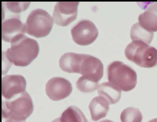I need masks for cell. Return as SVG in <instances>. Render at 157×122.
Listing matches in <instances>:
<instances>
[{
  "label": "cell",
  "instance_id": "cell-10",
  "mask_svg": "<svg viewBox=\"0 0 157 122\" xmlns=\"http://www.w3.org/2000/svg\"><path fill=\"white\" fill-rule=\"evenodd\" d=\"M2 95L6 100H10L25 91L26 81L21 75H8L2 78Z\"/></svg>",
  "mask_w": 157,
  "mask_h": 122
},
{
  "label": "cell",
  "instance_id": "cell-24",
  "mask_svg": "<svg viewBox=\"0 0 157 122\" xmlns=\"http://www.w3.org/2000/svg\"><path fill=\"white\" fill-rule=\"evenodd\" d=\"M148 122H157V118H154L152 120H150Z\"/></svg>",
  "mask_w": 157,
  "mask_h": 122
},
{
  "label": "cell",
  "instance_id": "cell-14",
  "mask_svg": "<svg viewBox=\"0 0 157 122\" xmlns=\"http://www.w3.org/2000/svg\"><path fill=\"white\" fill-rule=\"evenodd\" d=\"M82 59V54L67 52L63 54L59 60L60 68L65 72L78 73Z\"/></svg>",
  "mask_w": 157,
  "mask_h": 122
},
{
  "label": "cell",
  "instance_id": "cell-20",
  "mask_svg": "<svg viewBox=\"0 0 157 122\" xmlns=\"http://www.w3.org/2000/svg\"><path fill=\"white\" fill-rule=\"evenodd\" d=\"M30 2H6L5 5L7 9L12 13L20 14L25 11L29 7Z\"/></svg>",
  "mask_w": 157,
  "mask_h": 122
},
{
  "label": "cell",
  "instance_id": "cell-17",
  "mask_svg": "<svg viewBox=\"0 0 157 122\" xmlns=\"http://www.w3.org/2000/svg\"><path fill=\"white\" fill-rule=\"evenodd\" d=\"M60 119L61 122H88L81 110L73 106H70L62 113Z\"/></svg>",
  "mask_w": 157,
  "mask_h": 122
},
{
  "label": "cell",
  "instance_id": "cell-22",
  "mask_svg": "<svg viewBox=\"0 0 157 122\" xmlns=\"http://www.w3.org/2000/svg\"><path fill=\"white\" fill-rule=\"evenodd\" d=\"M5 122H20V121H14V120H10V119H8L6 120Z\"/></svg>",
  "mask_w": 157,
  "mask_h": 122
},
{
  "label": "cell",
  "instance_id": "cell-18",
  "mask_svg": "<svg viewBox=\"0 0 157 122\" xmlns=\"http://www.w3.org/2000/svg\"><path fill=\"white\" fill-rule=\"evenodd\" d=\"M120 120L121 122H141L142 114L138 109L128 107L121 113Z\"/></svg>",
  "mask_w": 157,
  "mask_h": 122
},
{
  "label": "cell",
  "instance_id": "cell-12",
  "mask_svg": "<svg viewBox=\"0 0 157 122\" xmlns=\"http://www.w3.org/2000/svg\"><path fill=\"white\" fill-rule=\"evenodd\" d=\"M139 23L151 32L157 31V2L151 3L145 12L139 16Z\"/></svg>",
  "mask_w": 157,
  "mask_h": 122
},
{
  "label": "cell",
  "instance_id": "cell-19",
  "mask_svg": "<svg viewBox=\"0 0 157 122\" xmlns=\"http://www.w3.org/2000/svg\"><path fill=\"white\" fill-rule=\"evenodd\" d=\"M99 82H96L86 77H80L76 83L77 88L81 92H90L94 91L98 88Z\"/></svg>",
  "mask_w": 157,
  "mask_h": 122
},
{
  "label": "cell",
  "instance_id": "cell-3",
  "mask_svg": "<svg viewBox=\"0 0 157 122\" xmlns=\"http://www.w3.org/2000/svg\"><path fill=\"white\" fill-rule=\"evenodd\" d=\"M125 55L128 60L141 67L157 65V49L141 41H133L126 47Z\"/></svg>",
  "mask_w": 157,
  "mask_h": 122
},
{
  "label": "cell",
  "instance_id": "cell-13",
  "mask_svg": "<svg viewBox=\"0 0 157 122\" xmlns=\"http://www.w3.org/2000/svg\"><path fill=\"white\" fill-rule=\"evenodd\" d=\"M109 104L107 100L102 96L94 98L89 106L92 120L97 121L105 117L109 111Z\"/></svg>",
  "mask_w": 157,
  "mask_h": 122
},
{
  "label": "cell",
  "instance_id": "cell-21",
  "mask_svg": "<svg viewBox=\"0 0 157 122\" xmlns=\"http://www.w3.org/2000/svg\"><path fill=\"white\" fill-rule=\"evenodd\" d=\"M99 122H114L112 120H108V119H105V120H102V121H100Z\"/></svg>",
  "mask_w": 157,
  "mask_h": 122
},
{
  "label": "cell",
  "instance_id": "cell-5",
  "mask_svg": "<svg viewBox=\"0 0 157 122\" xmlns=\"http://www.w3.org/2000/svg\"><path fill=\"white\" fill-rule=\"evenodd\" d=\"M25 25L27 34L36 38H43L50 33L54 19L45 10L38 8L30 13Z\"/></svg>",
  "mask_w": 157,
  "mask_h": 122
},
{
  "label": "cell",
  "instance_id": "cell-8",
  "mask_svg": "<svg viewBox=\"0 0 157 122\" xmlns=\"http://www.w3.org/2000/svg\"><path fill=\"white\" fill-rule=\"evenodd\" d=\"M103 64L100 59L90 55L82 54L78 74L99 82L103 75Z\"/></svg>",
  "mask_w": 157,
  "mask_h": 122
},
{
  "label": "cell",
  "instance_id": "cell-2",
  "mask_svg": "<svg viewBox=\"0 0 157 122\" xmlns=\"http://www.w3.org/2000/svg\"><path fill=\"white\" fill-rule=\"evenodd\" d=\"M33 100L26 91L2 103V118L22 122L33 112Z\"/></svg>",
  "mask_w": 157,
  "mask_h": 122
},
{
  "label": "cell",
  "instance_id": "cell-6",
  "mask_svg": "<svg viewBox=\"0 0 157 122\" xmlns=\"http://www.w3.org/2000/svg\"><path fill=\"white\" fill-rule=\"evenodd\" d=\"M71 34L73 40L76 43L85 46L93 43L96 40L99 32L93 22L82 19L72 28Z\"/></svg>",
  "mask_w": 157,
  "mask_h": 122
},
{
  "label": "cell",
  "instance_id": "cell-7",
  "mask_svg": "<svg viewBox=\"0 0 157 122\" xmlns=\"http://www.w3.org/2000/svg\"><path fill=\"white\" fill-rule=\"evenodd\" d=\"M79 2H58L54 7V21L57 25L67 26L77 18Z\"/></svg>",
  "mask_w": 157,
  "mask_h": 122
},
{
  "label": "cell",
  "instance_id": "cell-4",
  "mask_svg": "<svg viewBox=\"0 0 157 122\" xmlns=\"http://www.w3.org/2000/svg\"><path fill=\"white\" fill-rule=\"evenodd\" d=\"M107 76L110 83L124 92L132 90L136 85V71L120 61H114L108 65Z\"/></svg>",
  "mask_w": 157,
  "mask_h": 122
},
{
  "label": "cell",
  "instance_id": "cell-16",
  "mask_svg": "<svg viewBox=\"0 0 157 122\" xmlns=\"http://www.w3.org/2000/svg\"><path fill=\"white\" fill-rule=\"evenodd\" d=\"M130 35L133 41H141L148 44L152 40L154 33L145 29L138 22L131 27Z\"/></svg>",
  "mask_w": 157,
  "mask_h": 122
},
{
  "label": "cell",
  "instance_id": "cell-11",
  "mask_svg": "<svg viewBox=\"0 0 157 122\" xmlns=\"http://www.w3.org/2000/svg\"><path fill=\"white\" fill-rule=\"evenodd\" d=\"M2 39L4 41L11 43L15 38L26 32L25 24L18 17L8 18L2 23Z\"/></svg>",
  "mask_w": 157,
  "mask_h": 122
},
{
  "label": "cell",
  "instance_id": "cell-1",
  "mask_svg": "<svg viewBox=\"0 0 157 122\" xmlns=\"http://www.w3.org/2000/svg\"><path fill=\"white\" fill-rule=\"evenodd\" d=\"M39 52V44L36 40L21 35L11 43V47L5 53V56L11 64L25 67L36 58Z\"/></svg>",
  "mask_w": 157,
  "mask_h": 122
},
{
  "label": "cell",
  "instance_id": "cell-15",
  "mask_svg": "<svg viewBox=\"0 0 157 122\" xmlns=\"http://www.w3.org/2000/svg\"><path fill=\"white\" fill-rule=\"evenodd\" d=\"M98 93L107 100L109 104H115L119 101L121 97V90L110 82L102 83L98 87Z\"/></svg>",
  "mask_w": 157,
  "mask_h": 122
},
{
  "label": "cell",
  "instance_id": "cell-9",
  "mask_svg": "<svg viewBox=\"0 0 157 122\" xmlns=\"http://www.w3.org/2000/svg\"><path fill=\"white\" fill-rule=\"evenodd\" d=\"M46 92L52 100L59 101L68 97L72 91L71 82L62 77H56L50 79L46 85Z\"/></svg>",
  "mask_w": 157,
  "mask_h": 122
},
{
  "label": "cell",
  "instance_id": "cell-23",
  "mask_svg": "<svg viewBox=\"0 0 157 122\" xmlns=\"http://www.w3.org/2000/svg\"><path fill=\"white\" fill-rule=\"evenodd\" d=\"M51 122H60V118H56V119H55V120H53V121Z\"/></svg>",
  "mask_w": 157,
  "mask_h": 122
}]
</instances>
